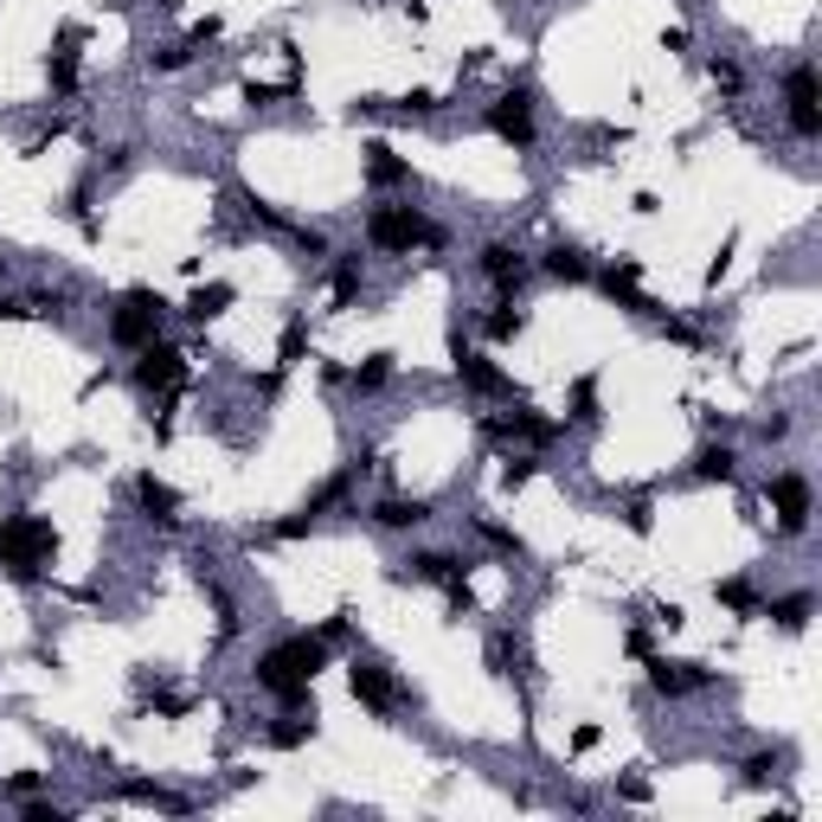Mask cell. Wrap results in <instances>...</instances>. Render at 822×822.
I'll list each match as a JSON object with an SVG mask.
<instances>
[{"instance_id":"obj_1","label":"cell","mask_w":822,"mask_h":822,"mask_svg":"<svg viewBox=\"0 0 822 822\" xmlns=\"http://www.w3.org/2000/svg\"><path fill=\"white\" fill-rule=\"evenodd\" d=\"M322 669H328V642L315 630H296V636H283V642L263 649L251 681H258L263 694H277L283 713H290V707H315V674Z\"/></svg>"},{"instance_id":"obj_2","label":"cell","mask_w":822,"mask_h":822,"mask_svg":"<svg viewBox=\"0 0 822 822\" xmlns=\"http://www.w3.org/2000/svg\"><path fill=\"white\" fill-rule=\"evenodd\" d=\"M52 560H58V527L45 515H7L0 521V572L13 585H39Z\"/></svg>"},{"instance_id":"obj_3","label":"cell","mask_w":822,"mask_h":822,"mask_svg":"<svg viewBox=\"0 0 822 822\" xmlns=\"http://www.w3.org/2000/svg\"><path fill=\"white\" fill-rule=\"evenodd\" d=\"M367 245L374 251H411V245H444V225H431L418 206H374L367 213Z\"/></svg>"},{"instance_id":"obj_4","label":"cell","mask_w":822,"mask_h":822,"mask_svg":"<svg viewBox=\"0 0 822 822\" xmlns=\"http://www.w3.org/2000/svg\"><path fill=\"white\" fill-rule=\"evenodd\" d=\"M161 322H167V302L154 296V290H129L110 309V340L129 347V354H142L149 340H161Z\"/></svg>"},{"instance_id":"obj_5","label":"cell","mask_w":822,"mask_h":822,"mask_svg":"<svg viewBox=\"0 0 822 822\" xmlns=\"http://www.w3.org/2000/svg\"><path fill=\"white\" fill-rule=\"evenodd\" d=\"M785 122L797 142H816L822 136V90H816V65L797 58L785 72Z\"/></svg>"},{"instance_id":"obj_6","label":"cell","mask_w":822,"mask_h":822,"mask_svg":"<svg viewBox=\"0 0 822 822\" xmlns=\"http://www.w3.org/2000/svg\"><path fill=\"white\" fill-rule=\"evenodd\" d=\"M488 129H495V142H508L515 154H527L540 142V122H533V90L527 84H508L495 104H488Z\"/></svg>"},{"instance_id":"obj_7","label":"cell","mask_w":822,"mask_h":822,"mask_svg":"<svg viewBox=\"0 0 822 822\" xmlns=\"http://www.w3.org/2000/svg\"><path fill=\"white\" fill-rule=\"evenodd\" d=\"M347 688H354V701L374 713V720H392V713L405 707V688H399L392 669L374 662V656H354V662H347Z\"/></svg>"},{"instance_id":"obj_8","label":"cell","mask_w":822,"mask_h":822,"mask_svg":"<svg viewBox=\"0 0 822 822\" xmlns=\"http://www.w3.org/2000/svg\"><path fill=\"white\" fill-rule=\"evenodd\" d=\"M765 501L778 508V533H803L810 515H816V488H810L803 469H778V476L765 483Z\"/></svg>"},{"instance_id":"obj_9","label":"cell","mask_w":822,"mask_h":822,"mask_svg":"<svg viewBox=\"0 0 822 822\" xmlns=\"http://www.w3.org/2000/svg\"><path fill=\"white\" fill-rule=\"evenodd\" d=\"M476 270H483V283L495 296H515L527 277H533V258H527L521 245H508V238H488L483 251H476Z\"/></svg>"},{"instance_id":"obj_10","label":"cell","mask_w":822,"mask_h":822,"mask_svg":"<svg viewBox=\"0 0 822 822\" xmlns=\"http://www.w3.org/2000/svg\"><path fill=\"white\" fill-rule=\"evenodd\" d=\"M592 277H598V290L617 302V309H630V315H642V322H662V309L642 296V283H636V277H642V263H636V258H610L604 270H592Z\"/></svg>"},{"instance_id":"obj_11","label":"cell","mask_w":822,"mask_h":822,"mask_svg":"<svg viewBox=\"0 0 822 822\" xmlns=\"http://www.w3.org/2000/svg\"><path fill=\"white\" fill-rule=\"evenodd\" d=\"M450 360H456V379H463V392H476V399H515V386H508V374L495 367V360H483L476 347L463 335H450Z\"/></svg>"},{"instance_id":"obj_12","label":"cell","mask_w":822,"mask_h":822,"mask_svg":"<svg viewBox=\"0 0 822 822\" xmlns=\"http://www.w3.org/2000/svg\"><path fill=\"white\" fill-rule=\"evenodd\" d=\"M129 379H136V392H174V386L187 379V354H181V347H167V340H149Z\"/></svg>"},{"instance_id":"obj_13","label":"cell","mask_w":822,"mask_h":822,"mask_svg":"<svg viewBox=\"0 0 822 822\" xmlns=\"http://www.w3.org/2000/svg\"><path fill=\"white\" fill-rule=\"evenodd\" d=\"M649 662V688L662 694V701H688V694H701L713 681L707 662H669V656H642Z\"/></svg>"},{"instance_id":"obj_14","label":"cell","mask_w":822,"mask_h":822,"mask_svg":"<svg viewBox=\"0 0 822 822\" xmlns=\"http://www.w3.org/2000/svg\"><path fill=\"white\" fill-rule=\"evenodd\" d=\"M560 431H565L560 418H540L533 405L508 411V418H483V437H495V444H501V437H527V444H553Z\"/></svg>"},{"instance_id":"obj_15","label":"cell","mask_w":822,"mask_h":822,"mask_svg":"<svg viewBox=\"0 0 822 822\" xmlns=\"http://www.w3.org/2000/svg\"><path fill=\"white\" fill-rule=\"evenodd\" d=\"M374 527H386V533H411V527H424L437 508H431V495H379L374 508Z\"/></svg>"},{"instance_id":"obj_16","label":"cell","mask_w":822,"mask_h":822,"mask_svg":"<svg viewBox=\"0 0 822 822\" xmlns=\"http://www.w3.org/2000/svg\"><path fill=\"white\" fill-rule=\"evenodd\" d=\"M469 565L456 560V553H411L405 565H392V585H450V578H463Z\"/></svg>"},{"instance_id":"obj_17","label":"cell","mask_w":822,"mask_h":822,"mask_svg":"<svg viewBox=\"0 0 822 822\" xmlns=\"http://www.w3.org/2000/svg\"><path fill=\"white\" fill-rule=\"evenodd\" d=\"M688 476H694V483H733V476H739V450L726 444V437H707V444L694 450Z\"/></svg>"},{"instance_id":"obj_18","label":"cell","mask_w":822,"mask_h":822,"mask_svg":"<svg viewBox=\"0 0 822 822\" xmlns=\"http://www.w3.org/2000/svg\"><path fill=\"white\" fill-rule=\"evenodd\" d=\"M540 270H547L553 283H592V258H585V245H572V238H553L547 258H540Z\"/></svg>"},{"instance_id":"obj_19","label":"cell","mask_w":822,"mask_h":822,"mask_svg":"<svg viewBox=\"0 0 822 822\" xmlns=\"http://www.w3.org/2000/svg\"><path fill=\"white\" fill-rule=\"evenodd\" d=\"M136 501H142V515H149L154 527H174V521H181V495L161 483L154 469H142V476H136Z\"/></svg>"},{"instance_id":"obj_20","label":"cell","mask_w":822,"mask_h":822,"mask_svg":"<svg viewBox=\"0 0 822 822\" xmlns=\"http://www.w3.org/2000/svg\"><path fill=\"white\" fill-rule=\"evenodd\" d=\"M367 187H418V174L386 142H367Z\"/></svg>"},{"instance_id":"obj_21","label":"cell","mask_w":822,"mask_h":822,"mask_svg":"<svg viewBox=\"0 0 822 822\" xmlns=\"http://www.w3.org/2000/svg\"><path fill=\"white\" fill-rule=\"evenodd\" d=\"M263 739L277 751H302L309 739H315V707H290L277 726H263Z\"/></svg>"},{"instance_id":"obj_22","label":"cell","mask_w":822,"mask_h":822,"mask_svg":"<svg viewBox=\"0 0 822 822\" xmlns=\"http://www.w3.org/2000/svg\"><path fill=\"white\" fill-rule=\"evenodd\" d=\"M765 610H771V624L785 636H797V630H810V617H816V592H785V598H771Z\"/></svg>"},{"instance_id":"obj_23","label":"cell","mask_w":822,"mask_h":822,"mask_svg":"<svg viewBox=\"0 0 822 822\" xmlns=\"http://www.w3.org/2000/svg\"><path fill=\"white\" fill-rule=\"evenodd\" d=\"M231 302H238V290H231V283H199V290L187 296V309H181V315L206 328V322H219V315L231 309Z\"/></svg>"},{"instance_id":"obj_24","label":"cell","mask_w":822,"mask_h":822,"mask_svg":"<svg viewBox=\"0 0 822 822\" xmlns=\"http://www.w3.org/2000/svg\"><path fill=\"white\" fill-rule=\"evenodd\" d=\"M521 328H527V309H521L515 296H501V302H495V309L483 315V335L495 340V347H508V340L521 335Z\"/></svg>"},{"instance_id":"obj_25","label":"cell","mask_w":822,"mask_h":822,"mask_svg":"<svg viewBox=\"0 0 822 822\" xmlns=\"http://www.w3.org/2000/svg\"><path fill=\"white\" fill-rule=\"evenodd\" d=\"M392 367H399V354L379 347V354H367V360L347 374V386H354V392H386V386H392Z\"/></svg>"},{"instance_id":"obj_26","label":"cell","mask_w":822,"mask_h":822,"mask_svg":"<svg viewBox=\"0 0 822 822\" xmlns=\"http://www.w3.org/2000/svg\"><path fill=\"white\" fill-rule=\"evenodd\" d=\"M713 604H726L733 617H758V610H765V598H758L751 578H720V585H713Z\"/></svg>"},{"instance_id":"obj_27","label":"cell","mask_w":822,"mask_h":822,"mask_svg":"<svg viewBox=\"0 0 822 822\" xmlns=\"http://www.w3.org/2000/svg\"><path fill=\"white\" fill-rule=\"evenodd\" d=\"M328 296L335 302L360 296V251H335V258H328Z\"/></svg>"},{"instance_id":"obj_28","label":"cell","mask_w":822,"mask_h":822,"mask_svg":"<svg viewBox=\"0 0 822 822\" xmlns=\"http://www.w3.org/2000/svg\"><path fill=\"white\" fill-rule=\"evenodd\" d=\"M572 424H598L604 405H598V374H585V379H572V411H565Z\"/></svg>"},{"instance_id":"obj_29","label":"cell","mask_w":822,"mask_h":822,"mask_svg":"<svg viewBox=\"0 0 822 822\" xmlns=\"http://www.w3.org/2000/svg\"><path fill=\"white\" fill-rule=\"evenodd\" d=\"M122 797H136V803H154V810H174V816H187V797H174V790H161V785H122Z\"/></svg>"},{"instance_id":"obj_30","label":"cell","mask_w":822,"mask_h":822,"mask_svg":"<svg viewBox=\"0 0 822 822\" xmlns=\"http://www.w3.org/2000/svg\"><path fill=\"white\" fill-rule=\"evenodd\" d=\"M476 533H483V540L495 547V553H508V560H521V553H527V540H521V533H515V527H501V521H488V515L476 521Z\"/></svg>"},{"instance_id":"obj_31","label":"cell","mask_w":822,"mask_h":822,"mask_svg":"<svg viewBox=\"0 0 822 822\" xmlns=\"http://www.w3.org/2000/svg\"><path fill=\"white\" fill-rule=\"evenodd\" d=\"M290 238H296V251H302V258H315V263H328V258H335L328 231H315V225H290Z\"/></svg>"},{"instance_id":"obj_32","label":"cell","mask_w":822,"mask_h":822,"mask_svg":"<svg viewBox=\"0 0 822 822\" xmlns=\"http://www.w3.org/2000/svg\"><path fill=\"white\" fill-rule=\"evenodd\" d=\"M199 585H206V598H213V610H219V636L231 642V636H238V604H231V592H219L213 578H199Z\"/></svg>"},{"instance_id":"obj_33","label":"cell","mask_w":822,"mask_h":822,"mask_svg":"<svg viewBox=\"0 0 822 822\" xmlns=\"http://www.w3.org/2000/svg\"><path fill=\"white\" fill-rule=\"evenodd\" d=\"M72 810L65 803H52V797H20V822H65Z\"/></svg>"},{"instance_id":"obj_34","label":"cell","mask_w":822,"mask_h":822,"mask_svg":"<svg viewBox=\"0 0 822 822\" xmlns=\"http://www.w3.org/2000/svg\"><path fill=\"white\" fill-rule=\"evenodd\" d=\"M707 77L726 90V97H739V90H746V72H739L733 58H707Z\"/></svg>"},{"instance_id":"obj_35","label":"cell","mask_w":822,"mask_h":822,"mask_svg":"<svg viewBox=\"0 0 822 822\" xmlns=\"http://www.w3.org/2000/svg\"><path fill=\"white\" fill-rule=\"evenodd\" d=\"M193 65V45L187 39H181V45H161V52H154V72H187Z\"/></svg>"},{"instance_id":"obj_36","label":"cell","mask_w":822,"mask_h":822,"mask_svg":"<svg viewBox=\"0 0 822 822\" xmlns=\"http://www.w3.org/2000/svg\"><path fill=\"white\" fill-rule=\"evenodd\" d=\"M624 527H630V533H656V508H649V495H636L630 508H624Z\"/></svg>"},{"instance_id":"obj_37","label":"cell","mask_w":822,"mask_h":822,"mask_svg":"<svg viewBox=\"0 0 822 822\" xmlns=\"http://www.w3.org/2000/svg\"><path fill=\"white\" fill-rule=\"evenodd\" d=\"M347 624H354V610H347V604H340V610H328V617H322V630H315V636H322V642H328V649H335L340 636H347Z\"/></svg>"},{"instance_id":"obj_38","label":"cell","mask_w":822,"mask_h":822,"mask_svg":"<svg viewBox=\"0 0 822 822\" xmlns=\"http://www.w3.org/2000/svg\"><path fill=\"white\" fill-rule=\"evenodd\" d=\"M26 315H39L33 296H0V322H26Z\"/></svg>"},{"instance_id":"obj_39","label":"cell","mask_w":822,"mask_h":822,"mask_svg":"<svg viewBox=\"0 0 822 822\" xmlns=\"http://www.w3.org/2000/svg\"><path fill=\"white\" fill-rule=\"evenodd\" d=\"M302 360V322H290V328H283V360H277V367H296Z\"/></svg>"},{"instance_id":"obj_40","label":"cell","mask_w":822,"mask_h":822,"mask_svg":"<svg viewBox=\"0 0 822 822\" xmlns=\"http://www.w3.org/2000/svg\"><path fill=\"white\" fill-rule=\"evenodd\" d=\"M277 97H290V90L283 84H258V77L245 84V104H277Z\"/></svg>"},{"instance_id":"obj_41","label":"cell","mask_w":822,"mask_h":822,"mask_svg":"<svg viewBox=\"0 0 822 822\" xmlns=\"http://www.w3.org/2000/svg\"><path fill=\"white\" fill-rule=\"evenodd\" d=\"M771 771H778V758H771V751H758V758H746V785H765Z\"/></svg>"},{"instance_id":"obj_42","label":"cell","mask_w":822,"mask_h":822,"mask_svg":"<svg viewBox=\"0 0 822 822\" xmlns=\"http://www.w3.org/2000/svg\"><path fill=\"white\" fill-rule=\"evenodd\" d=\"M758 437H765V444H785V437H790V418H765V424H758Z\"/></svg>"},{"instance_id":"obj_43","label":"cell","mask_w":822,"mask_h":822,"mask_svg":"<svg viewBox=\"0 0 822 822\" xmlns=\"http://www.w3.org/2000/svg\"><path fill=\"white\" fill-rule=\"evenodd\" d=\"M7 790H13V797H33V790H39V771H13V778H7Z\"/></svg>"},{"instance_id":"obj_44","label":"cell","mask_w":822,"mask_h":822,"mask_svg":"<svg viewBox=\"0 0 822 822\" xmlns=\"http://www.w3.org/2000/svg\"><path fill=\"white\" fill-rule=\"evenodd\" d=\"M598 739H604L598 726H578V733H572V751H592V746H598Z\"/></svg>"},{"instance_id":"obj_45","label":"cell","mask_w":822,"mask_h":822,"mask_svg":"<svg viewBox=\"0 0 822 822\" xmlns=\"http://www.w3.org/2000/svg\"><path fill=\"white\" fill-rule=\"evenodd\" d=\"M624 649H630L636 662H642V656H649V630H630V636H624Z\"/></svg>"}]
</instances>
